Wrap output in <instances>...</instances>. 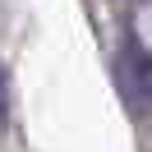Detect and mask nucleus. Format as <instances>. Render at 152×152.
Returning <instances> with one entry per match:
<instances>
[{
	"label": "nucleus",
	"instance_id": "2",
	"mask_svg": "<svg viewBox=\"0 0 152 152\" xmlns=\"http://www.w3.org/2000/svg\"><path fill=\"white\" fill-rule=\"evenodd\" d=\"M5 120H10V74L0 69V129H5Z\"/></svg>",
	"mask_w": 152,
	"mask_h": 152
},
{
	"label": "nucleus",
	"instance_id": "1",
	"mask_svg": "<svg viewBox=\"0 0 152 152\" xmlns=\"http://www.w3.org/2000/svg\"><path fill=\"white\" fill-rule=\"evenodd\" d=\"M115 88H120V102L129 106V115L143 120L152 106V60H148V46L138 37H129L115 56Z\"/></svg>",
	"mask_w": 152,
	"mask_h": 152
}]
</instances>
